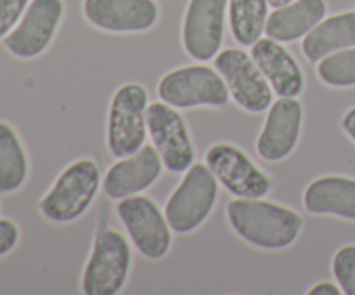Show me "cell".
I'll return each instance as SVG.
<instances>
[{"instance_id": "5", "label": "cell", "mask_w": 355, "mask_h": 295, "mask_svg": "<svg viewBox=\"0 0 355 295\" xmlns=\"http://www.w3.org/2000/svg\"><path fill=\"white\" fill-rule=\"evenodd\" d=\"M132 250L127 238L113 228H103L94 239L85 264L82 292L85 295H116L127 283Z\"/></svg>"}, {"instance_id": "10", "label": "cell", "mask_w": 355, "mask_h": 295, "mask_svg": "<svg viewBox=\"0 0 355 295\" xmlns=\"http://www.w3.org/2000/svg\"><path fill=\"white\" fill-rule=\"evenodd\" d=\"M205 162L218 183L236 198H263L272 187L267 174L262 172L245 151L227 142L211 146Z\"/></svg>"}, {"instance_id": "20", "label": "cell", "mask_w": 355, "mask_h": 295, "mask_svg": "<svg viewBox=\"0 0 355 295\" xmlns=\"http://www.w3.org/2000/svg\"><path fill=\"white\" fill-rule=\"evenodd\" d=\"M28 177V156L16 130L0 121V191L12 193Z\"/></svg>"}, {"instance_id": "6", "label": "cell", "mask_w": 355, "mask_h": 295, "mask_svg": "<svg viewBox=\"0 0 355 295\" xmlns=\"http://www.w3.org/2000/svg\"><path fill=\"white\" fill-rule=\"evenodd\" d=\"M158 96L163 103L177 110H187L200 106H225L231 94L217 69L194 65L166 73L158 83Z\"/></svg>"}, {"instance_id": "4", "label": "cell", "mask_w": 355, "mask_h": 295, "mask_svg": "<svg viewBox=\"0 0 355 295\" xmlns=\"http://www.w3.org/2000/svg\"><path fill=\"white\" fill-rule=\"evenodd\" d=\"M148 90L141 83H125L110 104L107 149L116 158L137 153L148 137Z\"/></svg>"}, {"instance_id": "8", "label": "cell", "mask_w": 355, "mask_h": 295, "mask_svg": "<svg viewBox=\"0 0 355 295\" xmlns=\"http://www.w3.org/2000/svg\"><path fill=\"white\" fill-rule=\"evenodd\" d=\"M215 69L222 75L232 99L250 113H262L274 103V90L252 56L239 49H225L215 56Z\"/></svg>"}, {"instance_id": "12", "label": "cell", "mask_w": 355, "mask_h": 295, "mask_svg": "<svg viewBox=\"0 0 355 295\" xmlns=\"http://www.w3.org/2000/svg\"><path fill=\"white\" fill-rule=\"evenodd\" d=\"M229 0H191L182 23V44L196 61H210L220 52Z\"/></svg>"}, {"instance_id": "21", "label": "cell", "mask_w": 355, "mask_h": 295, "mask_svg": "<svg viewBox=\"0 0 355 295\" xmlns=\"http://www.w3.org/2000/svg\"><path fill=\"white\" fill-rule=\"evenodd\" d=\"M269 0H229V26L241 45H253L266 31Z\"/></svg>"}, {"instance_id": "1", "label": "cell", "mask_w": 355, "mask_h": 295, "mask_svg": "<svg viewBox=\"0 0 355 295\" xmlns=\"http://www.w3.org/2000/svg\"><path fill=\"white\" fill-rule=\"evenodd\" d=\"M225 210L236 235L259 248H286L297 242L304 228V219L297 210L263 198H234Z\"/></svg>"}, {"instance_id": "23", "label": "cell", "mask_w": 355, "mask_h": 295, "mask_svg": "<svg viewBox=\"0 0 355 295\" xmlns=\"http://www.w3.org/2000/svg\"><path fill=\"white\" fill-rule=\"evenodd\" d=\"M333 274L345 295H355V245H345L333 257Z\"/></svg>"}, {"instance_id": "26", "label": "cell", "mask_w": 355, "mask_h": 295, "mask_svg": "<svg viewBox=\"0 0 355 295\" xmlns=\"http://www.w3.org/2000/svg\"><path fill=\"white\" fill-rule=\"evenodd\" d=\"M343 294L342 288H338V285L331 283V281H321V283L314 285V287L309 290V295H340Z\"/></svg>"}, {"instance_id": "24", "label": "cell", "mask_w": 355, "mask_h": 295, "mask_svg": "<svg viewBox=\"0 0 355 295\" xmlns=\"http://www.w3.org/2000/svg\"><path fill=\"white\" fill-rule=\"evenodd\" d=\"M30 0H0V38H6L23 17Z\"/></svg>"}, {"instance_id": "28", "label": "cell", "mask_w": 355, "mask_h": 295, "mask_svg": "<svg viewBox=\"0 0 355 295\" xmlns=\"http://www.w3.org/2000/svg\"><path fill=\"white\" fill-rule=\"evenodd\" d=\"M291 2H293V0H269V6L274 7V9H279V7L288 6V3Z\"/></svg>"}, {"instance_id": "17", "label": "cell", "mask_w": 355, "mask_h": 295, "mask_svg": "<svg viewBox=\"0 0 355 295\" xmlns=\"http://www.w3.org/2000/svg\"><path fill=\"white\" fill-rule=\"evenodd\" d=\"M304 207L309 214L355 221V179L324 176L312 180L304 193Z\"/></svg>"}, {"instance_id": "3", "label": "cell", "mask_w": 355, "mask_h": 295, "mask_svg": "<svg viewBox=\"0 0 355 295\" xmlns=\"http://www.w3.org/2000/svg\"><path fill=\"white\" fill-rule=\"evenodd\" d=\"M217 198L215 174L207 163H193L165 205V217L172 231L186 235L200 228L210 217Z\"/></svg>"}, {"instance_id": "14", "label": "cell", "mask_w": 355, "mask_h": 295, "mask_svg": "<svg viewBox=\"0 0 355 295\" xmlns=\"http://www.w3.org/2000/svg\"><path fill=\"white\" fill-rule=\"evenodd\" d=\"M163 167L165 165L158 149L144 144L137 153L120 158L107 169L103 179V189L113 200L141 194L159 179Z\"/></svg>"}, {"instance_id": "18", "label": "cell", "mask_w": 355, "mask_h": 295, "mask_svg": "<svg viewBox=\"0 0 355 295\" xmlns=\"http://www.w3.org/2000/svg\"><path fill=\"white\" fill-rule=\"evenodd\" d=\"M326 10V0H293L267 17L266 35L277 42H295L304 38L324 19Z\"/></svg>"}, {"instance_id": "16", "label": "cell", "mask_w": 355, "mask_h": 295, "mask_svg": "<svg viewBox=\"0 0 355 295\" xmlns=\"http://www.w3.org/2000/svg\"><path fill=\"white\" fill-rule=\"evenodd\" d=\"M253 61L279 97H297L305 89V76L290 51L272 38H260L252 45Z\"/></svg>"}, {"instance_id": "11", "label": "cell", "mask_w": 355, "mask_h": 295, "mask_svg": "<svg viewBox=\"0 0 355 295\" xmlns=\"http://www.w3.org/2000/svg\"><path fill=\"white\" fill-rule=\"evenodd\" d=\"M62 12V0H31L16 28L3 38L7 51L23 59L40 56L51 45Z\"/></svg>"}, {"instance_id": "2", "label": "cell", "mask_w": 355, "mask_h": 295, "mask_svg": "<svg viewBox=\"0 0 355 295\" xmlns=\"http://www.w3.org/2000/svg\"><path fill=\"white\" fill-rule=\"evenodd\" d=\"M99 165L92 158H80L66 167L38 208L52 222H71L82 217L96 200L101 186Z\"/></svg>"}, {"instance_id": "27", "label": "cell", "mask_w": 355, "mask_h": 295, "mask_svg": "<svg viewBox=\"0 0 355 295\" xmlns=\"http://www.w3.org/2000/svg\"><path fill=\"white\" fill-rule=\"evenodd\" d=\"M342 125H343V130H345L347 134H349V137L355 142V106L352 110L347 111L345 117H343L342 120Z\"/></svg>"}, {"instance_id": "15", "label": "cell", "mask_w": 355, "mask_h": 295, "mask_svg": "<svg viewBox=\"0 0 355 295\" xmlns=\"http://www.w3.org/2000/svg\"><path fill=\"white\" fill-rule=\"evenodd\" d=\"M83 14L104 31L139 33L155 26L159 9L155 0H83Z\"/></svg>"}, {"instance_id": "22", "label": "cell", "mask_w": 355, "mask_h": 295, "mask_svg": "<svg viewBox=\"0 0 355 295\" xmlns=\"http://www.w3.org/2000/svg\"><path fill=\"white\" fill-rule=\"evenodd\" d=\"M318 76L329 87L355 85V47L333 52L318 62Z\"/></svg>"}, {"instance_id": "13", "label": "cell", "mask_w": 355, "mask_h": 295, "mask_svg": "<svg viewBox=\"0 0 355 295\" xmlns=\"http://www.w3.org/2000/svg\"><path fill=\"white\" fill-rule=\"evenodd\" d=\"M304 108L297 97H279L270 104L266 124L257 139V153L267 162H281L297 148L302 134Z\"/></svg>"}, {"instance_id": "9", "label": "cell", "mask_w": 355, "mask_h": 295, "mask_svg": "<svg viewBox=\"0 0 355 295\" xmlns=\"http://www.w3.org/2000/svg\"><path fill=\"white\" fill-rule=\"evenodd\" d=\"M148 130L166 170L186 172L196 158L189 128L179 110L158 101L148 106Z\"/></svg>"}, {"instance_id": "7", "label": "cell", "mask_w": 355, "mask_h": 295, "mask_svg": "<svg viewBox=\"0 0 355 295\" xmlns=\"http://www.w3.org/2000/svg\"><path fill=\"white\" fill-rule=\"evenodd\" d=\"M116 212L135 248L148 259H162L172 246V228L158 205L144 194L118 201Z\"/></svg>"}, {"instance_id": "19", "label": "cell", "mask_w": 355, "mask_h": 295, "mask_svg": "<svg viewBox=\"0 0 355 295\" xmlns=\"http://www.w3.org/2000/svg\"><path fill=\"white\" fill-rule=\"evenodd\" d=\"M350 47H355L354 10L322 19L314 30L305 35L304 42H302L304 56L311 62H319L333 52Z\"/></svg>"}, {"instance_id": "25", "label": "cell", "mask_w": 355, "mask_h": 295, "mask_svg": "<svg viewBox=\"0 0 355 295\" xmlns=\"http://www.w3.org/2000/svg\"><path fill=\"white\" fill-rule=\"evenodd\" d=\"M19 239V228L10 219H0V257L9 253Z\"/></svg>"}]
</instances>
